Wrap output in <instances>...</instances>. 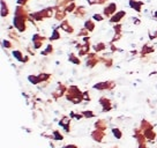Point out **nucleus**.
<instances>
[{"label":"nucleus","mask_w":157,"mask_h":148,"mask_svg":"<svg viewBox=\"0 0 157 148\" xmlns=\"http://www.w3.org/2000/svg\"><path fill=\"white\" fill-rule=\"evenodd\" d=\"M116 10H117V6L116 4H110V5L104 10V14L106 15V16H110L111 14L113 13H116Z\"/></svg>","instance_id":"f257e3e1"},{"label":"nucleus","mask_w":157,"mask_h":148,"mask_svg":"<svg viewBox=\"0 0 157 148\" xmlns=\"http://www.w3.org/2000/svg\"><path fill=\"white\" fill-rule=\"evenodd\" d=\"M129 5H131V7L135 8V10L140 12V10H141V5H142V2H141V1H136V0H131V1H129Z\"/></svg>","instance_id":"f03ea898"},{"label":"nucleus","mask_w":157,"mask_h":148,"mask_svg":"<svg viewBox=\"0 0 157 148\" xmlns=\"http://www.w3.org/2000/svg\"><path fill=\"white\" fill-rule=\"evenodd\" d=\"M8 15V8H7V5L5 4L4 0H1V16H7Z\"/></svg>","instance_id":"7ed1b4c3"},{"label":"nucleus","mask_w":157,"mask_h":148,"mask_svg":"<svg viewBox=\"0 0 157 148\" xmlns=\"http://www.w3.org/2000/svg\"><path fill=\"white\" fill-rule=\"evenodd\" d=\"M124 15H125V12H119L117 14H114L112 16V19H111V22H118V21H120Z\"/></svg>","instance_id":"20e7f679"},{"label":"nucleus","mask_w":157,"mask_h":148,"mask_svg":"<svg viewBox=\"0 0 157 148\" xmlns=\"http://www.w3.org/2000/svg\"><path fill=\"white\" fill-rule=\"evenodd\" d=\"M84 25H86V28H87V29H89L90 31H91V30H94V28H95V25H94V23L91 22V21H87Z\"/></svg>","instance_id":"39448f33"},{"label":"nucleus","mask_w":157,"mask_h":148,"mask_svg":"<svg viewBox=\"0 0 157 148\" xmlns=\"http://www.w3.org/2000/svg\"><path fill=\"white\" fill-rule=\"evenodd\" d=\"M65 16V12H60V10H58L57 12V15H56V18L58 19V20H61V19H64Z\"/></svg>","instance_id":"423d86ee"},{"label":"nucleus","mask_w":157,"mask_h":148,"mask_svg":"<svg viewBox=\"0 0 157 148\" xmlns=\"http://www.w3.org/2000/svg\"><path fill=\"white\" fill-rule=\"evenodd\" d=\"M13 56H15V58H17V59L21 60V61L23 60V58L21 57L22 54H21V52H20V51H15V52H13Z\"/></svg>","instance_id":"0eeeda50"},{"label":"nucleus","mask_w":157,"mask_h":148,"mask_svg":"<svg viewBox=\"0 0 157 148\" xmlns=\"http://www.w3.org/2000/svg\"><path fill=\"white\" fill-rule=\"evenodd\" d=\"M73 8H75V5H74L73 2H71V5H68L66 7V12H73Z\"/></svg>","instance_id":"6e6552de"},{"label":"nucleus","mask_w":157,"mask_h":148,"mask_svg":"<svg viewBox=\"0 0 157 148\" xmlns=\"http://www.w3.org/2000/svg\"><path fill=\"white\" fill-rule=\"evenodd\" d=\"M58 38H59L58 31H57V30H54V31H53V35H52V37H51V40L53 41V40H58Z\"/></svg>","instance_id":"1a4fd4ad"},{"label":"nucleus","mask_w":157,"mask_h":148,"mask_svg":"<svg viewBox=\"0 0 157 148\" xmlns=\"http://www.w3.org/2000/svg\"><path fill=\"white\" fill-rule=\"evenodd\" d=\"M73 56H74V54H71V57H69V60H71V61H73V63H75V64H80V60L75 59Z\"/></svg>","instance_id":"9d476101"},{"label":"nucleus","mask_w":157,"mask_h":148,"mask_svg":"<svg viewBox=\"0 0 157 148\" xmlns=\"http://www.w3.org/2000/svg\"><path fill=\"white\" fill-rule=\"evenodd\" d=\"M94 19H95L96 21H102L103 20V16H102V15H99V14H95L94 15Z\"/></svg>","instance_id":"9b49d317"},{"label":"nucleus","mask_w":157,"mask_h":148,"mask_svg":"<svg viewBox=\"0 0 157 148\" xmlns=\"http://www.w3.org/2000/svg\"><path fill=\"white\" fill-rule=\"evenodd\" d=\"M113 134H114V135H116L117 138H120V137H121V133H120V132L118 131L117 128H114V130H113Z\"/></svg>","instance_id":"f8f14e48"},{"label":"nucleus","mask_w":157,"mask_h":148,"mask_svg":"<svg viewBox=\"0 0 157 148\" xmlns=\"http://www.w3.org/2000/svg\"><path fill=\"white\" fill-rule=\"evenodd\" d=\"M54 137H56L57 140H61V139H63V135H61V134H59L58 132H54Z\"/></svg>","instance_id":"ddd939ff"},{"label":"nucleus","mask_w":157,"mask_h":148,"mask_svg":"<svg viewBox=\"0 0 157 148\" xmlns=\"http://www.w3.org/2000/svg\"><path fill=\"white\" fill-rule=\"evenodd\" d=\"M4 45H6V48H10V42H7V41H5V42H4Z\"/></svg>","instance_id":"4468645a"},{"label":"nucleus","mask_w":157,"mask_h":148,"mask_svg":"<svg viewBox=\"0 0 157 148\" xmlns=\"http://www.w3.org/2000/svg\"><path fill=\"white\" fill-rule=\"evenodd\" d=\"M84 116H87V117H93L94 115L91 112H84Z\"/></svg>","instance_id":"2eb2a0df"},{"label":"nucleus","mask_w":157,"mask_h":148,"mask_svg":"<svg viewBox=\"0 0 157 148\" xmlns=\"http://www.w3.org/2000/svg\"><path fill=\"white\" fill-rule=\"evenodd\" d=\"M27 1H28V0H19V4H22V5H25Z\"/></svg>","instance_id":"dca6fc26"},{"label":"nucleus","mask_w":157,"mask_h":148,"mask_svg":"<svg viewBox=\"0 0 157 148\" xmlns=\"http://www.w3.org/2000/svg\"><path fill=\"white\" fill-rule=\"evenodd\" d=\"M65 148H76L75 146H66Z\"/></svg>","instance_id":"f3484780"},{"label":"nucleus","mask_w":157,"mask_h":148,"mask_svg":"<svg viewBox=\"0 0 157 148\" xmlns=\"http://www.w3.org/2000/svg\"><path fill=\"white\" fill-rule=\"evenodd\" d=\"M155 16H156V18H157V12H156V13H155Z\"/></svg>","instance_id":"a211bd4d"}]
</instances>
